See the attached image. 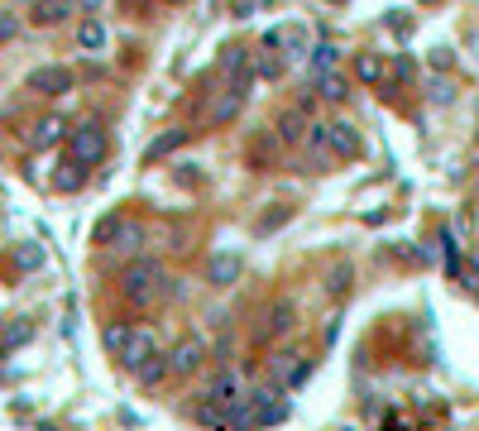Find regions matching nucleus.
<instances>
[{
    "label": "nucleus",
    "mask_w": 479,
    "mask_h": 431,
    "mask_svg": "<svg viewBox=\"0 0 479 431\" xmlns=\"http://www.w3.org/2000/svg\"><path fill=\"white\" fill-rule=\"evenodd\" d=\"M168 5H182V0H168Z\"/></svg>",
    "instance_id": "nucleus-36"
},
{
    "label": "nucleus",
    "mask_w": 479,
    "mask_h": 431,
    "mask_svg": "<svg viewBox=\"0 0 479 431\" xmlns=\"http://www.w3.org/2000/svg\"><path fill=\"white\" fill-rule=\"evenodd\" d=\"M254 73H259V77H283V53L268 49V53L259 58V63H254Z\"/></svg>",
    "instance_id": "nucleus-26"
},
{
    "label": "nucleus",
    "mask_w": 479,
    "mask_h": 431,
    "mask_svg": "<svg viewBox=\"0 0 479 431\" xmlns=\"http://www.w3.org/2000/svg\"><path fill=\"white\" fill-rule=\"evenodd\" d=\"M168 359H173V374H197L202 359H206V341L202 335H182V341L168 350Z\"/></svg>",
    "instance_id": "nucleus-6"
},
{
    "label": "nucleus",
    "mask_w": 479,
    "mask_h": 431,
    "mask_svg": "<svg viewBox=\"0 0 479 431\" xmlns=\"http://www.w3.org/2000/svg\"><path fill=\"white\" fill-rule=\"evenodd\" d=\"M15 34H19V19L10 10H0V39H15Z\"/></svg>",
    "instance_id": "nucleus-32"
},
{
    "label": "nucleus",
    "mask_w": 479,
    "mask_h": 431,
    "mask_svg": "<svg viewBox=\"0 0 479 431\" xmlns=\"http://www.w3.org/2000/svg\"><path fill=\"white\" fill-rule=\"evenodd\" d=\"M81 182H87V163H77L73 154H67V163L53 173V188H58V192H77Z\"/></svg>",
    "instance_id": "nucleus-20"
},
{
    "label": "nucleus",
    "mask_w": 479,
    "mask_h": 431,
    "mask_svg": "<svg viewBox=\"0 0 479 431\" xmlns=\"http://www.w3.org/2000/svg\"><path fill=\"white\" fill-rule=\"evenodd\" d=\"M77 49L81 53H101V49H106V25H101L97 15H87L77 25Z\"/></svg>",
    "instance_id": "nucleus-19"
},
{
    "label": "nucleus",
    "mask_w": 479,
    "mask_h": 431,
    "mask_svg": "<svg viewBox=\"0 0 479 431\" xmlns=\"http://www.w3.org/2000/svg\"><path fill=\"white\" fill-rule=\"evenodd\" d=\"M25 87H29V91H39V96H67V91L77 87V77H73V67L49 63V67H34Z\"/></svg>",
    "instance_id": "nucleus-5"
},
{
    "label": "nucleus",
    "mask_w": 479,
    "mask_h": 431,
    "mask_svg": "<svg viewBox=\"0 0 479 431\" xmlns=\"http://www.w3.org/2000/svg\"><path fill=\"white\" fill-rule=\"evenodd\" d=\"M67 154H73L77 163H87V168H97V163L111 154V139H106V130H101L97 120H81V125L67 130Z\"/></svg>",
    "instance_id": "nucleus-2"
},
{
    "label": "nucleus",
    "mask_w": 479,
    "mask_h": 431,
    "mask_svg": "<svg viewBox=\"0 0 479 431\" xmlns=\"http://www.w3.org/2000/svg\"><path fill=\"white\" fill-rule=\"evenodd\" d=\"M355 81H365V87L389 81V63H383L379 53H355Z\"/></svg>",
    "instance_id": "nucleus-16"
},
{
    "label": "nucleus",
    "mask_w": 479,
    "mask_h": 431,
    "mask_svg": "<svg viewBox=\"0 0 479 431\" xmlns=\"http://www.w3.org/2000/svg\"><path fill=\"white\" fill-rule=\"evenodd\" d=\"M168 374H173V359H168V355H163V350H158V355H154V359H149V365H144V369H139V374H135V379H139V383H144V389H154V383H163V379H168Z\"/></svg>",
    "instance_id": "nucleus-23"
},
{
    "label": "nucleus",
    "mask_w": 479,
    "mask_h": 431,
    "mask_svg": "<svg viewBox=\"0 0 479 431\" xmlns=\"http://www.w3.org/2000/svg\"><path fill=\"white\" fill-rule=\"evenodd\" d=\"M197 422H202V427H212V431H230L226 407H220V403H206V398H202V407H197Z\"/></svg>",
    "instance_id": "nucleus-24"
},
{
    "label": "nucleus",
    "mask_w": 479,
    "mask_h": 431,
    "mask_svg": "<svg viewBox=\"0 0 479 431\" xmlns=\"http://www.w3.org/2000/svg\"><path fill=\"white\" fill-rule=\"evenodd\" d=\"M264 49H278L283 58L312 53V34H307V25H297V19H288V25H278V29H268V34H264Z\"/></svg>",
    "instance_id": "nucleus-4"
},
{
    "label": "nucleus",
    "mask_w": 479,
    "mask_h": 431,
    "mask_svg": "<svg viewBox=\"0 0 479 431\" xmlns=\"http://www.w3.org/2000/svg\"><path fill=\"white\" fill-rule=\"evenodd\" d=\"M15 264H19V269H39V264H43V250H39V244H19V250H15Z\"/></svg>",
    "instance_id": "nucleus-28"
},
{
    "label": "nucleus",
    "mask_w": 479,
    "mask_h": 431,
    "mask_svg": "<svg viewBox=\"0 0 479 431\" xmlns=\"http://www.w3.org/2000/svg\"><path fill=\"white\" fill-rule=\"evenodd\" d=\"M240 393H244V389H240V374H236V369H220V374H212V383H206V393H202V398L226 407V403H236Z\"/></svg>",
    "instance_id": "nucleus-12"
},
{
    "label": "nucleus",
    "mask_w": 479,
    "mask_h": 431,
    "mask_svg": "<svg viewBox=\"0 0 479 431\" xmlns=\"http://www.w3.org/2000/svg\"><path fill=\"white\" fill-rule=\"evenodd\" d=\"M407 10H389V19H383V25H389V29H398V34H407Z\"/></svg>",
    "instance_id": "nucleus-33"
},
{
    "label": "nucleus",
    "mask_w": 479,
    "mask_h": 431,
    "mask_svg": "<svg viewBox=\"0 0 479 431\" xmlns=\"http://www.w3.org/2000/svg\"><path fill=\"white\" fill-rule=\"evenodd\" d=\"M168 278H163V269L154 259H135L130 269H125V278H120V288H125V302H135V307H154V302L168 293Z\"/></svg>",
    "instance_id": "nucleus-1"
},
{
    "label": "nucleus",
    "mask_w": 479,
    "mask_h": 431,
    "mask_svg": "<svg viewBox=\"0 0 479 431\" xmlns=\"http://www.w3.org/2000/svg\"><path fill=\"white\" fill-rule=\"evenodd\" d=\"M187 139H192V130H168V135H158L154 144L144 149V158H149V163H158L163 154H173V149H182Z\"/></svg>",
    "instance_id": "nucleus-22"
},
{
    "label": "nucleus",
    "mask_w": 479,
    "mask_h": 431,
    "mask_svg": "<svg viewBox=\"0 0 479 431\" xmlns=\"http://www.w3.org/2000/svg\"><path fill=\"white\" fill-rule=\"evenodd\" d=\"M413 73H417V67H413V58H407V53L393 58V81H413Z\"/></svg>",
    "instance_id": "nucleus-31"
},
{
    "label": "nucleus",
    "mask_w": 479,
    "mask_h": 431,
    "mask_svg": "<svg viewBox=\"0 0 479 431\" xmlns=\"http://www.w3.org/2000/svg\"><path fill=\"white\" fill-rule=\"evenodd\" d=\"M67 130H73V125H67L63 115H43V120H34V130H29V144H34V149L67 144Z\"/></svg>",
    "instance_id": "nucleus-9"
},
{
    "label": "nucleus",
    "mask_w": 479,
    "mask_h": 431,
    "mask_svg": "<svg viewBox=\"0 0 479 431\" xmlns=\"http://www.w3.org/2000/svg\"><path fill=\"white\" fill-rule=\"evenodd\" d=\"M226 417H230V431H254V427H264V422H259V398H254V393H240L236 403H226Z\"/></svg>",
    "instance_id": "nucleus-10"
},
{
    "label": "nucleus",
    "mask_w": 479,
    "mask_h": 431,
    "mask_svg": "<svg viewBox=\"0 0 479 431\" xmlns=\"http://www.w3.org/2000/svg\"><path fill=\"white\" fill-rule=\"evenodd\" d=\"M331 154L336 158H359V154H365V135H359V125L331 120Z\"/></svg>",
    "instance_id": "nucleus-8"
},
{
    "label": "nucleus",
    "mask_w": 479,
    "mask_h": 431,
    "mask_svg": "<svg viewBox=\"0 0 479 431\" xmlns=\"http://www.w3.org/2000/svg\"><path fill=\"white\" fill-rule=\"evenodd\" d=\"M81 5H87V10H97V5H101V0H81Z\"/></svg>",
    "instance_id": "nucleus-34"
},
{
    "label": "nucleus",
    "mask_w": 479,
    "mask_h": 431,
    "mask_svg": "<svg viewBox=\"0 0 479 431\" xmlns=\"http://www.w3.org/2000/svg\"><path fill=\"white\" fill-rule=\"evenodd\" d=\"M240 269H244V259L236 250H216L212 259H206V283H216V288H230L240 278Z\"/></svg>",
    "instance_id": "nucleus-7"
},
{
    "label": "nucleus",
    "mask_w": 479,
    "mask_h": 431,
    "mask_svg": "<svg viewBox=\"0 0 479 431\" xmlns=\"http://www.w3.org/2000/svg\"><path fill=\"white\" fill-rule=\"evenodd\" d=\"M67 15H73V0H34V10H29V19H34V25H43V29L63 25Z\"/></svg>",
    "instance_id": "nucleus-14"
},
{
    "label": "nucleus",
    "mask_w": 479,
    "mask_h": 431,
    "mask_svg": "<svg viewBox=\"0 0 479 431\" xmlns=\"http://www.w3.org/2000/svg\"><path fill=\"white\" fill-rule=\"evenodd\" d=\"M158 355V341H154V331H139V326H130V335H125V345H120V369H130V374H139V369L149 365V359Z\"/></svg>",
    "instance_id": "nucleus-3"
},
{
    "label": "nucleus",
    "mask_w": 479,
    "mask_h": 431,
    "mask_svg": "<svg viewBox=\"0 0 479 431\" xmlns=\"http://www.w3.org/2000/svg\"><path fill=\"white\" fill-rule=\"evenodd\" d=\"M302 130H307V120H302V111H297V106H293V111H283V115L274 120V135H278V144H302V139H307Z\"/></svg>",
    "instance_id": "nucleus-18"
},
{
    "label": "nucleus",
    "mask_w": 479,
    "mask_h": 431,
    "mask_svg": "<svg viewBox=\"0 0 479 431\" xmlns=\"http://www.w3.org/2000/svg\"><path fill=\"white\" fill-rule=\"evenodd\" d=\"M350 87H355V81H350L345 73H336V67H331V73H317V77H312V91H317L321 101H331V106H341V101L350 96Z\"/></svg>",
    "instance_id": "nucleus-11"
},
{
    "label": "nucleus",
    "mask_w": 479,
    "mask_h": 431,
    "mask_svg": "<svg viewBox=\"0 0 479 431\" xmlns=\"http://www.w3.org/2000/svg\"><path fill=\"white\" fill-rule=\"evenodd\" d=\"M326 5H341V0H326Z\"/></svg>",
    "instance_id": "nucleus-35"
},
{
    "label": "nucleus",
    "mask_w": 479,
    "mask_h": 431,
    "mask_svg": "<svg viewBox=\"0 0 479 431\" xmlns=\"http://www.w3.org/2000/svg\"><path fill=\"white\" fill-rule=\"evenodd\" d=\"M244 101H250V91H244V81H230V91L212 106V125H230L236 115L244 111Z\"/></svg>",
    "instance_id": "nucleus-13"
},
{
    "label": "nucleus",
    "mask_w": 479,
    "mask_h": 431,
    "mask_svg": "<svg viewBox=\"0 0 479 431\" xmlns=\"http://www.w3.org/2000/svg\"><path fill=\"white\" fill-rule=\"evenodd\" d=\"M288 326H293V307L283 302V307H274V312H268V326H264V335H274V331H288Z\"/></svg>",
    "instance_id": "nucleus-27"
},
{
    "label": "nucleus",
    "mask_w": 479,
    "mask_h": 431,
    "mask_svg": "<svg viewBox=\"0 0 479 431\" xmlns=\"http://www.w3.org/2000/svg\"><path fill=\"white\" fill-rule=\"evenodd\" d=\"M254 398H259V422L264 427H274V422H283L288 417V403H283V389H254Z\"/></svg>",
    "instance_id": "nucleus-17"
},
{
    "label": "nucleus",
    "mask_w": 479,
    "mask_h": 431,
    "mask_svg": "<svg viewBox=\"0 0 479 431\" xmlns=\"http://www.w3.org/2000/svg\"><path fill=\"white\" fill-rule=\"evenodd\" d=\"M220 73H226L230 81H244V77H250V53L236 49V43H230V49H220Z\"/></svg>",
    "instance_id": "nucleus-21"
},
{
    "label": "nucleus",
    "mask_w": 479,
    "mask_h": 431,
    "mask_svg": "<svg viewBox=\"0 0 479 431\" xmlns=\"http://www.w3.org/2000/svg\"><path fill=\"white\" fill-rule=\"evenodd\" d=\"M336 53H341L336 43H317V49L307 53V63H312V77H317V73H331V67H336Z\"/></svg>",
    "instance_id": "nucleus-25"
},
{
    "label": "nucleus",
    "mask_w": 479,
    "mask_h": 431,
    "mask_svg": "<svg viewBox=\"0 0 479 431\" xmlns=\"http://www.w3.org/2000/svg\"><path fill=\"white\" fill-rule=\"evenodd\" d=\"M431 101H437V106H451V101H455V87H451L446 77H437V81H431Z\"/></svg>",
    "instance_id": "nucleus-29"
},
{
    "label": "nucleus",
    "mask_w": 479,
    "mask_h": 431,
    "mask_svg": "<svg viewBox=\"0 0 479 431\" xmlns=\"http://www.w3.org/2000/svg\"><path fill=\"white\" fill-rule=\"evenodd\" d=\"M125 335H130V326H120V321H115V326H106V350H111V355H120Z\"/></svg>",
    "instance_id": "nucleus-30"
},
{
    "label": "nucleus",
    "mask_w": 479,
    "mask_h": 431,
    "mask_svg": "<svg viewBox=\"0 0 479 431\" xmlns=\"http://www.w3.org/2000/svg\"><path fill=\"white\" fill-rule=\"evenodd\" d=\"M307 374H312V359H302V355H278V359H274L278 389H283V383H302Z\"/></svg>",
    "instance_id": "nucleus-15"
}]
</instances>
